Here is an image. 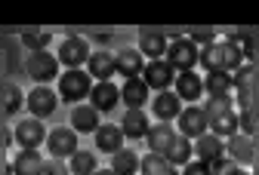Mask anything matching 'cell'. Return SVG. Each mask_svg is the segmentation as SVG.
<instances>
[{
	"mask_svg": "<svg viewBox=\"0 0 259 175\" xmlns=\"http://www.w3.org/2000/svg\"><path fill=\"white\" fill-rule=\"evenodd\" d=\"M198 65L204 68L207 74L213 71H225V74H235L238 68L244 65V49L232 40H216L210 46H201V55H198Z\"/></svg>",
	"mask_w": 259,
	"mask_h": 175,
	"instance_id": "cell-1",
	"label": "cell"
},
{
	"mask_svg": "<svg viewBox=\"0 0 259 175\" xmlns=\"http://www.w3.org/2000/svg\"><path fill=\"white\" fill-rule=\"evenodd\" d=\"M204 114H207V129L219 138H232L238 132V114H235V104L232 95L229 98H210L204 104Z\"/></svg>",
	"mask_w": 259,
	"mask_h": 175,
	"instance_id": "cell-2",
	"label": "cell"
},
{
	"mask_svg": "<svg viewBox=\"0 0 259 175\" xmlns=\"http://www.w3.org/2000/svg\"><path fill=\"white\" fill-rule=\"evenodd\" d=\"M198 55H201V49L194 46L188 37H182V34H179V37L170 40L164 59L173 65V71H176V74H182V71H194V65H198Z\"/></svg>",
	"mask_w": 259,
	"mask_h": 175,
	"instance_id": "cell-3",
	"label": "cell"
},
{
	"mask_svg": "<svg viewBox=\"0 0 259 175\" xmlns=\"http://www.w3.org/2000/svg\"><path fill=\"white\" fill-rule=\"evenodd\" d=\"M25 71H28V77L37 80V86H47L50 80L59 77V59H56L53 52H47V49H40V52H28V59H25Z\"/></svg>",
	"mask_w": 259,
	"mask_h": 175,
	"instance_id": "cell-4",
	"label": "cell"
},
{
	"mask_svg": "<svg viewBox=\"0 0 259 175\" xmlns=\"http://www.w3.org/2000/svg\"><path fill=\"white\" fill-rule=\"evenodd\" d=\"M93 89V77L83 71V68H74V71H65L59 77V95L65 101H83Z\"/></svg>",
	"mask_w": 259,
	"mask_h": 175,
	"instance_id": "cell-5",
	"label": "cell"
},
{
	"mask_svg": "<svg viewBox=\"0 0 259 175\" xmlns=\"http://www.w3.org/2000/svg\"><path fill=\"white\" fill-rule=\"evenodd\" d=\"M59 65H65V71H74V68H83L90 62V43L83 37H65L59 46Z\"/></svg>",
	"mask_w": 259,
	"mask_h": 175,
	"instance_id": "cell-6",
	"label": "cell"
},
{
	"mask_svg": "<svg viewBox=\"0 0 259 175\" xmlns=\"http://www.w3.org/2000/svg\"><path fill=\"white\" fill-rule=\"evenodd\" d=\"M225 154H229V160H235L238 166H253L259 160V148L250 135L244 132H235L232 138H225Z\"/></svg>",
	"mask_w": 259,
	"mask_h": 175,
	"instance_id": "cell-7",
	"label": "cell"
},
{
	"mask_svg": "<svg viewBox=\"0 0 259 175\" xmlns=\"http://www.w3.org/2000/svg\"><path fill=\"white\" fill-rule=\"evenodd\" d=\"M142 80L148 89H157V92H164L176 83V71H173V65L167 59H157V62H148L145 65V71H142Z\"/></svg>",
	"mask_w": 259,
	"mask_h": 175,
	"instance_id": "cell-8",
	"label": "cell"
},
{
	"mask_svg": "<svg viewBox=\"0 0 259 175\" xmlns=\"http://www.w3.org/2000/svg\"><path fill=\"white\" fill-rule=\"evenodd\" d=\"M176 126H179V135H185V138H201L204 132H210L207 129V114H204V108H198V104H188V108H182V114L176 117Z\"/></svg>",
	"mask_w": 259,
	"mask_h": 175,
	"instance_id": "cell-9",
	"label": "cell"
},
{
	"mask_svg": "<svg viewBox=\"0 0 259 175\" xmlns=\"http://www.w3.org/2000/svg\"><path fill=\"white\" fill-rule=\"evenodd\" d=\"M28 111H31V117H37V120H44V117H50L53 111H56V104H59V92H53L50 86H34L28 92Z\"/></svg>",
	"mask_w": 259,
	"mask_h": 175,
	"instance_id": "cell-10",
	"label": "cell"
},
{
	"mask_svg": "<svg viewBox=\"0 0 259 175\" xmlns=\"http://www.w3.org/2000/svg\"><path fill=\"white\" fill-rule=\"evenodd\" d=\"M47 148H50V154L53 157H71L74 151H77V132L71 129V126H56L50 135H47Z\"/></svg>",
	"mask_w": 259,
	"mask_h": 175,
	"instance_id": "cell-11",
	"label": "cell"
},
{
	"mask_svg": "<svg viewBox=\"0 0 259 175\" xmlns=\"http://www.w3.org/2000/svg\"><path fill=\"white\" fill-rule=\"evenodd\" d=\"M114 68H117V74L126 77V80H133V77H142L145 71V55L133 46H123L120 52H114Z\"/></svg>",
	"mask_w": 259,
	"mask_h": 175,
	"instance_id": "cell-12",
	"label": "cell"
},
{
	"mask_svg": "<svg viewBox=\"0 0 259 175\" xmlns=\"http://www.w3.org/2000/svg\"><path fill=\"white\" fill-rule=\"evenodd\" d=\"M44 138H47V129H44V123H40L37 117H25V120L16 123V142H19L25 151L40 148Z\"/></svg>",
	"mask_w": 259,
	"mask_h": 175,
	"instance_id": "cell-13",
	"label": "cell"
},
{
	"mask_svg": "<svg viewBox=\"0 0 259 175\" xmlns=\"http://www.w3.org/2000/svg\"><path fill=\"white\" fill-rule=\"evenodd\" d=\"M194 157L204 160V163H219L225 160V138L213 135V132H204L201 138H194Z\"/></svg>",
	"mask_w": 259,
	"mask_h": 175,
	"instance_id": "cell-14",
	"label": "cell"
},
{
	"mask_svg": "<svg viewBox=\"0 0 259 175\" xmlns=\"http://www.w3.org/2000/svg\"><path fill=\"white\" fill-rule=\"evenodd\" d=\"M151 111H154V117H157L160 123H170V120H176V117L182 114V98H179L176 92L164 89V92H157V95L151 98Z\"/></svg>",
	"mask_w": 259,
	"mask_h": 175,
	"instance_id": "cell-15",
	"label": "cell"
},
{
	"mask_svg": "<svg viewBox=\"0 0 259 175\" xmlns=\"http://www.w3.org/2000/svg\"><path fill=\"white\" fill-rule=\"evenodd\" d=\"M90 101H93V108L105 114V111H114V104L120 101V89L111 83V80H102V83H93L90 89Z\"/></svg>",
	"mask_w": 259,
	"mask_h": 175,
	"instance_id": "cell-16",
	"label": "cell"
},
{
	"mask_svg": "<svg viewBox=\"0 0 259 175\" xmlns=\"http://www.w3.org/2000/svg\"><path fill=\"white\" fill-rule=\"evenodd\" d=\"M148 129H151V123H148L145 108H126V114H123V120H120L123 138H145Z\"/></svg>",
	"mask_w": 259,
	"mask_h": 175,
	"instance_id": "cell-17",
	"label": "cell"
},
{
	"mask_svg": "<svg viewBox=\"0 0 259 175\" xmlns=\"http://www.w3.org/2000/svg\"><path fill=\"white\" fill-rule=\"evenodd\" d=\"M176 129L170 126V123H157V126H151L148 129V148H151V154H160V157H167V151L173 148V142H176Z\"/></svg>",
	"mask_w": 259,
	"mask_h": 175,
	"instance_id": "cell-18",
	"label": "cell"
},
{
	"mask_svg": "<svg viewBox=\"0 0 259 175\" xmlns=\"http://www.w3.org/2000/svg\"><path fill=\"white\" fill-rule=\"evenodd\" d=\"M176 89V95L182 98V101H198L201 95H204V77H198L194 71H182V74H176V83H173Z\"/></svg>",
	"mask_w": 259,
	"mask_h": 175,
	"instance_id": "cell-19",
	"label": "cell"
},
{
	"mask_svg": "<svg viewBox=\"0 0 259 175\" xmlns=\"http://www.w3.org/2000/svg\"><path fill=\"white\" fill-rule=\"evenodd\" d=\"M114 52H90V62H87V74L96 77V83L102 80H111L114 77Z\"/></svg>",
	"mask_w": 259,
	"mask_h": 175,
	"instance_id": "cell-20",
	"label": "cell"
},
{
	"mask_svg": "<svg viewBox=\"0 0 259 175\" xmlns=\"http://www.w3.org/2000/svg\"><path fill=\"white\" fill-rule=\"evenodd\" d=\"M167 46H170V40L164 37V34H157V31H142V37H139V52H142L148 62L164 59V55H167Z\"/></svg>",
	"mask_w": 259,
	"mask_h": 175,
	"instance_id": "cell-21",
	"label": "cell"
},
{
	"mask_svg": "<svg viewBox=\"0 0 259 175\" xmlns=\"http://www.w3.org/2000/svg\"><path fill=\"white\" fill-rule=\"evenodd\" d=\"M148 92L151 89L145 86V80L142 77H133V80H126L120 86V101L126 104V108H145V101H151Z\"/></svg>",
	"mask_w": 259,
	"mask_h": 175,
	"instance_id": "cell-22",
	"label": "cell"
},
{
	"mask_svg": "<svg viewBox=\"0 0 259 175\" xmlns=\"http://www.w3.org/2000/svg\"><path fill=\"white\" fill-rule=\"evenodd\" d=\"M96 148L105 151V154H117L123 148V132H120V126L102 123L99 129H96Z\"/></svg>",
	"mask_w": 259,
	"mask_h": 175,
	"instance_id": "cell-23",
	"label": "cell"
},
{
	"mask_svg": "<svg viewBox=\"0 0 259 175\" xmlns=\"http://www.w3.org/2000/svg\"><path fill=\"white\" fill-rule=\"evenodd\" d=\"M235 89V77L232 74H225V71H213L204 77V92L210 98H229Z\"/></svg>",
	"mask_w": 259,
	"mask_h": 175,
	"instance_id": "cell-24",
	"label": "cell"
},
{
	"mask_svg": "<svg viewBox=\"0 0 259 175\" xmlns=\"http://www.w3.org/2000/svg\"><path fill=\"white\" fill-rule=\"evenodd\" d=\"M102 123H99V111L93 104H77L71 111V129L74 132H96Z\"/></svg>",
	"mask_w": 259,
	"mask_h": 175,
	"instance_id": "cell-25",
	"label": "cell"
},
{
	"mask_svg": "<svg viewBox=\"0 0 259 175\" xmlns=\"http://www.w3.org/2000/svg\"><path fill=\"white\" fill-rule=\"evenodd\" d=\"M139 169H142V175H179V169L160 154H145L139 160Z\"/></svg>",
	"mask_w": 259,
	"mask_h": 175,
	"instance_id": "cell-26",
	"label": "cell"
},
{
	"mask_svg": "<svg viewBox=\"0 0 259 175\" xmlns=\"http://www.w3.org/2000/svg\"><path fill=\"white\" fill-rule=\"evenodd\" d=\"M111 169H114V175H136V172H139V157H136V151L120 148L117 154H111Z\"/></svg>",
	"mask_w": 259,
	"mask_h": 175,
	"instance_id": "cell-27",
	"label": "cell"
},
{
	"mask_svg": "<svg viewBox=\"0 0 259 175\" xmlns=\"http://www.w3.org/2000/svg\"><path fill=\"white\" fill-rule=\"evenodd\" d=\"M191 154H194V142H191V138H185V135H176L173 148L167 151V160L173 166H185V163H191Z\"/></svg>",
	"mask_w": 259,
	"mask_h": 175,
	"instance_id": "cell-28",
	"label": "cell"
},
{
	"mask_svg": "<svg viewBox=\"0 0 259 175\" xmlns=\"http://www.w3.org/2000/svg\"><path fill=\"white\" fill-rule=\"evenodd\" d=\"M40 166H44V157L37 151H22L16 157V163H13V172L16 175H37Z\"/></svg>",
	"mask_w": 259,
	"mask_h": 175,
	"instance_id": "cell-29",
	"label": "cell"
},
{
	"mask_svg": "<svg viewBox=\"0 0 259 175\" xmlns=\"http://www.w3.org/2000/svg\"><path fill=\"white\" fill-rule=\"evenodd\" d=\"M96 169V154L93 151H74L71 154V175H93Z\"/></svg>",
	"mask_w": 259,
	"mask_h": 175,
	"instance_id": "cell-30",
	"label": "cell"
},
{
	"mask_svg": "<svg viewBox=\"0 0 259 175\" xmlns=\"http://www.w3.org/2000/svg\"><path fill=\"white\" fill-rule=\"evenodd\" d=\"M22 46H28L31 52H40L50 46V31H25L22 34Z\"/></svg>",
	"mask_w": 259,
	"mask_h": 175,
	"instance_id": "cell-31",
	"label": "cell"
},
{
	"mask_svg": "<svg viewBox=\"0 0 259 175\" xmlns=\"http://www.w3.org/2000/svg\"><path fill=\"white\" fill-rule=\"evenodd\" d=\"M210 175H250V172L235 160H219V163H210Z\"/></svg>",
	"mask_w": 259,
	"mask_h": 175,
	"instance_id": "cell-32",
	"label": "cell"
},
{
	"mask_svg": "<svg viewBox=\"0 0 259 175\" xmlns=\"http://www.w3.org/2000/svg\"><path fill=\"white\" fill-rule=\"evenodd\" d=\"M188 40H191L194 46L201 49V46H210V43H216V34H213L210 28H198V31H191V34H188Z\"/></svg>",
	"mask_w": 259,
	"mask_h": 175,
	"instance_id": "cell-33",
	"label": "cell"
},
{
	"mask_svg": "<svg viewBox=\"0 0 259 175\" xmlns=\"http://www.w3.org/2000/svg\"><path fill=\"white\" fill-rule=\"evenodd\" d=\"M71 169H65V163L59 160V157H53V160H44V166H40V172L37 175H68Z\"/></svg>",
	"mask_w": 259,
	"mask_h": 175,
	"instance_id": "cell-34",
	"label": "cell"
},
{
	"mask_svg": "<svg viewBox=\"0 0 259 175\" xmlns=\"http://www.w3.org/2000/svg\"><path fill=\"white\" fill-rule=\"evenodd\" d=\"M179 175H210V163H204V160H191V163L182 166Z\"/></svg>",
	"mask_w": 259,
	"mask_h": 175,
	"instance_id": "cell-35",
	"label": "cell"
},
{
	"mask_svg": "<svg viewBox=\"0 0 259 175\" xmlns=\"http://www.w3.org/2000/svg\"><path fill=\"white\" fill-rule=\"evenodd\" d=\"M7 98H10L7 111H16V108H19V98H22V92H19V89H10V92H7Z\"/></svg>",
	"mask_w": 259,
	"mask_h": 175,
	"instance_id": "cell-36",
	"label": "cell"
},
{
	"mask_svg": "<svg viewBox=\"0 0 259 175\" xmlns=\"http://www.w3.org/2000/svg\"><path fill=\"white\" fill-rule=\"evenodd\" d=\"M93 175H114V169H111V166H108V169H96Z\"/></svg>",
	"mask_w": 259,
	"mask_h": 175,
	"instance_id": "cell-37",
	"label": "cell"
},
{
	"mask_svg": "<svg viewBox=\"0 0 259 175\" xmlns=\"http://www.w3.org/2000/svg\"><path fill=\"white\" fill-rule=\"evenodd\" d=\"M250 175H259V160L253 163V172H250Z\"/></svg>",
	"mask_w": 259,
	"mask_h": 175,
	"instance_id": "cell-38",
	"label": "cell"
},
{
	"mask_svg": "<svg viewBox=\"0 0 259 175\" xmlns=\"http://www.w3.org/2000/svg\"><path fill=\"white\" fill-rule=\"evenodd\" d=\"M253 74H256V83H259V65H256V68H253Z\"/></svg>",
	"mask_w": 259,
	"mask_h": 175,
	"instance_id": "cell-39",
	"label": "cell"
},
{
	"mask_svg": "<svg viewBox=\"0 0 259 175\" xmlns=\"http://www.w3.org/2000/svg\"><path fill=\"white\" fill-rule=\"evenodd\" d=\"M0 52H4V37H0Z\"/></svg>",
	"mask_w": 259,
	"mask_h": 175,
	"instance_id": "cell-40",
	"label": "cell"
},
{
	"mask_svg": "<svg viewBox=\"0 0 259 175\" xmlns=\"http://www.w3.org/2000/svg\"><path fill=\"white\" fill-rule=\"evenodd\" d=\"M256 114H259V98H256Z\"/></svg>",
	"mask_w": 259,
	"mask_h": 175,
	"instance_id": "cell-41",
	"label": "cell"
}]
</instances>
